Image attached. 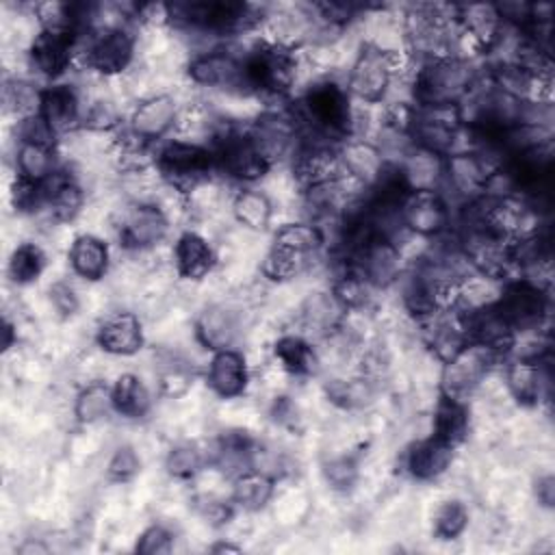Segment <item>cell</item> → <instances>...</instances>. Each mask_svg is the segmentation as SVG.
<instances>
[{
    "instance_id": "cell-51",
    "label": "cell",
    "mask_w": 555,
    "mask_h": 555,
    "mask_svg": "<svg viewBox=\"0 0 555 555\" xmlns=\"http://www.w3.org/2000/svg\"><path fill=\"white\" fill-rule=\"evenodd\" d=\"M210 551H212V553H241V546L230 544V542H219V544H215Z\"/></svg>"
},
{
    "instance_id": "cell-47",
    "label": "cell",
    "mask_w": 555,
    "mask_h": 555,
    "mask_svg": "<svg viewBox=\"0 0 555 555\" xmlns=\"http://www.w3.org/2000/svg\"><path fill=\"white\" fill-rule=\"evenodd\" d=\"M50 301L61 317H72L80 308V299L67 282H56L50 286Z\"/></svg>"
},
{
    "instance_id": "cell-28",
    "label": "cell",
    "mask_w": 555,
    "mask_h": 555,
    "mask_svg": "<svg viewBox=\"0 0 555 555\" xmlns=\"http://www.w3.org/2000/svg\"><path fill=\"white\" fill-rule=\"evenodd\" d=\"M108 245L95 234H80L69 247V267L72 271L89 282H95L108 271Z\"/></svg>"
},
{
    "instance_id": "cell-20",
    "label": "cell",
    "mask_w": 555,
    "mask_h": 555,
    "mask_svg": "<svg viewBox=\"0 0 555 555\" xmlns=\"http://www.w3.org/2000/svg\"><path fill=\"white\" fill-rule=\"evenodd\" d=\"M395 165L408 191H440L444 182V156L418 145H410Z\"/></svg>"
},
{
    "instance_id": "cell-41",
    "label": "cell",
    "mask_w": 555,
    "mask_h": 555,
    "mask_svg": "<svg viewBox=\"0 0 555 555\" xmlns=\"http://www.w3.org/2000/svg\"><path fill=\"white\" fill-rule=\"evenodd\" d=\"M468 527V509L462 501H444L434 514V533L440 540H455Z\"/></svg>"
},
{
    "instance_id": "cell-15",
    "label": "cell",
    "mask_w": 555,
    "mask_h": 555,
    "mask_svg": "<svg viewBox=\"0 0 555 555\" xmlns=\"http://www.w3.org/2000/svg\"><path fill=\"white\" fill-rule=\"evenodd\" d=\"M338 160L343 173L364 191H371L386 173L390 160L377 145L366 137H349L338 145Z\"/></svg>"
},
{
    "instance_id": "cell-27",
    "label": "cell",
    "mask_w": 555,
    "mask_h": 555,
    "mask_svg": "<svg viewBox=\"0 0 555 555\" xmlns=\"http://www.w3.org/2000/svg\"><path fill=\"white\" fill-rule=\"evenodd\" d=\"M453 460V447L427 436L414 442L405 453V468L418 481H431L440 477Z\"/></svg>"
},
{
    "instance_id": "cell-48",
    "label": "cell",
    "mask_w": 555,
    "mask_h": 555,
    "mask_svg": "<svg viewBox=\"0 0 555 555\" xmlns=\"http://www.w3.org/2000/svg\"><path fill=\"white\" fill-rule=\"evenodd\" d=\"M535 496H538L540 505L553 507V503H555V479H553V475H542V477H538Z\"/></svg>"
},
{
    "instance_id": "cell-35",
    "label": "cell",
    "mask_w": 555,
    "mask_h": 555,
    "mask_svg": "<svg viewBox=\"0 0 555 555\" xmlns=\"http://www.w3.org/2000/svg\"><path fill=\"white\" fill-rule=\"evenodd\" d=\"M17 176L30 182H46L56 171V152L52 145L20 141L15 154Z\"/></svg>"
},
{
    "instance_id": "cell-23",
    "label": "cell",
    "mask_w": 555,
    "mask_h": 555,
    "mask_svg": "<svg viewBox=\"0 0 555 555\" xmlns=\"http://www.w3.org/2000/svg\"><path fill=\"white\" fill-rule=\"evenodd\" d=\"M238 334H241L238 314L223 304L206 306L195 319V336L210 351L230 349L236 343Z\"/></svg>"
},
{
    "instance_id": "cell-50",
    "label": "cell",
    "mask_w": 555,
    "mask_h": 555,
    "mask_svg": "<svg viewBox=\"0 0 555 555\" xmlns=\"http://www.w3.org/2000/svg\"><path fill=\"white\" fill-rule=\"evenodd\" d=\"M13 345V325L9 321H4L2 325V349H9Z\"/></svg>"
},
{
    "instance_id": "cell-33",
    "label": "cell",
    "mask_w": 555,
    "mask_h": 555,
    "mask_svg": "<svg viewBox=\"0 0 555 555\" xmlns=\"http://www.w3.org/2000/svg\"><path fill=\"white\" fill-rule=\"evenodd\" d=\"M273 356L280 366L293 375H312L319 369L314 347L299 334H284L273 345Z\"/></svg>"
},
{
    "instance_id": "cell-3",
    "label": "cell",
    "mask_w": 555,
    "mask_h": 555,
    "mask_svg": "<svg viewBox=\"0 0 555 555\" xmlns=\"http://www.w3.org/2000/svg\"><path fill=\"white\" fill-rule=\"evenodd\" d=\"M325 232L314 221H291L275 230L269 251L262 258V273L273 282H288L304 275L321 256Z\"/></svg>"
},
{
    "instance_id": "cell-9",
    "label": "cell",
    "mask_w": 555,
    "mask_h": 555,
    "mask_svg": "<svg viewBox=\"0 0 555 555\" xmlns=\"http://www.w3.org/2000/svg\"><path fill=\"white\" fill-rule=\"evenodd\" d=\"M466 130L460 104L416 106L410 139L412 145L447 156L460 150V137Z\"/></svg>"
},
{
    "instance_id": "cell-19",
    "label": "cell",
    "mask_w": 555,
    "mask_h": 555,
    "mask_svg": "<svg viewBox=\"0 0 555 555\" xmlns=\"http://www.w3.org/2000/svg\"><path fill=\"white\" fill-rule=\"evenodd\" d=\"M78 39H80L78 35H69V33L39 30L28 52L35 72L52 80L61 78L74 61V54L78 50Z\"/></svg>"
},
{
    "instance_id": "cell-6",
    "label": "cell",
    "mask_w": 555,
    "mask_h": 555,
    "mask_svg": "<svg viewBox=\"0 0 555 555\" xmlns=\"http://www.w3.org/2000/svg\"><path fill=\"white\" fill-rule=\"evenodd\" d=\"M397 52L379 43H364L356 54L349 76L347 93L362 104H379L390 91L392 78L397 74Z\"/></svg>"
},
{
    "instance_id": "cell-45",
    "label": "cell",
    "mask_w": 555,
    "mask_h": 555,
    "mask_svg": "<svg viewBox=\"0 0 555 555\" xmlns=\"http://www.w3.org/2000/svg\"><path fill=\"white\" fill-rule=\"evenodd\" d=\"M17 134H20V141L41 143V145H52V147H54V139H56V132L48 126V121L39 113L30 115L26 119H20Z\"/></svg>"
},
{
    "instance_id": "cell-16",
    "label": "cell",
    "mask_w": 555,
    "mask_h": 555,
    "mask_svg": "<svg viewBox=\"0 0 555 555\" xmlns=\"http://www.w3.org/2000/svg\"><path fill=\"white\" fill-rule=\"evenodd\" d=\"M169 232V219L165 210L154 202L132 204L119 223V238L126 249L145 251L156 247Z\"/></svg>"
},
{
    "instance_id": "cell-32",
    "label": "cell",
    "mask_w": 555,
    "mask_h": 555,
    "mask_svg": "<svg viewBox=\"0 0 555 555\" xmlns=\"http://www.w3.org/2000/svg\"><path fill=\"white\" fill-rule=\"evenodd\" d=\"M301 323L314 332V334H334L336 330H340V321H343V306L334 299L332 293H310L299 310Z\"/></svg>"
},
{
    "instance_id": "cell-40",
    "label": "cell",
    "mask_w": 555,
    "mask_h": 555,
    "mask_svg": "<svg viewBox=\"0 0 555 555\" xmlns=\"http://www.w3.org/2000/svg\"><path fill=\"white\" fill-rule=\"evenodd\" d=\"M204 466V455L197 444L193 442H180L169 449L165 457V468L176 479H191L195 477Z\"/></svg>"
},
{
    "instance_id": "cell-2",
    "label": "cell",
    "mask_w": 555,
    "mask_h": 555,
    "mask_svg": "<svg viewBox=\"0 0 555 555\" xmlns=\"http://www.w3.org/2000/svg\"><path fill=\"white\" fill-rule=\"evenodd\" d=\"M481 74L475 61L447 54L429 61H418L412 78V102L416 106L462 104L477 87Z\"/></svg>"
},
{
    "instance_id": "cell-18",
    "label": "cell",
    "mask_w": 555,
    "mask_h": 555,
    "mask_svg": "<svg viewBox=\"0 0 555 555\" xmlns=\"http://www.w3.org/2000/svg\"><path fill=\"white\" fill-rule=\"evenodd\" d=\"M546 358L514 356L505 366V386L509 395L525 408L538 405L546 395L551 384Z\"/></svg>"
},
{
    "instance_id": "cell-31",
    "label": "cell",
    "mask_w": 555,
    "mask_h": 555,
    "mask_svg": "<svg viewBox=\"0 0 555 555\" xmlns=\"http://www.w3.org/2000/svg\"><path fill=\"white\" fill-rule=\"evenodd\" d=\"M232 215L247 230H267L273 219L271 197L254 186H243L232 197Z\"/></svg>"
},
{
    "instance_id": "cell-49",
    "label": "cell",
    "mask_w": 555,
    "mask_h": 555,
    "mask_svg": "<svg viewBox=\"0 0 555 555\" xmlns=\"http://www.w3.org/2000/svg\"><path fill=\"white\" fill-rule=\"evenodd\" d=\"M50 548L43 544V542H39V540H33V538H28L20 548H17V553L20 555H46Z\"/></svg>"
},
{
    "instance_id": "cell-29",
    "label": "cell",
    "mask_w": 555,
    "mask_h": 555,
    "mask_svg": "<svg viewBox=\"0 0 555 555\" xmlns=\"http://www.w3.org/2000/svg\"><path fill=\"white\" fill-rule=\"evenodd\" d=\"M466 434H468V410L464 401L440 395L434 410L431 436L455 449L466 438Z\"/></svg>"
},
{
    "instance_id": "cell-36",
    "label": "cell",
    "mask_w": 555,
    "mask_h": 555,
    "mask_svg": "<svg viewBox=\"0 0 555 555\" xmlns=\"http://www.w3.org/2000/svg\"><path fill=\"white\" fill-rule=\"evenodd\" d=\"M327 399L343 410H362L373 397V384L366 377H338L325 386Z\"/></svg>"
},
{
    "instance_id": "cell-39",
    "label": "cell",
    "mask_w": 555,
    "mask_h": 555,
    "mask_svg": "<svg viewBox=\"0 0 555 555\" xmlns=\"http://www.w3.org/2000/svg\"><path fill=\"white\" fill-rule=\"evenodd\" d=\"M46 269V254L35 243H22L9 258V275L17 284L35 282Z\"/></svg>"
},
{
    "instance_id": "cell-30",
    "label": "cell",
    "mask_w": 555,
    "mask_h": 555,
    "mask_svg": "<svg viewBox=\"0 0 555 555\" xmlns=\"http://www.w3.org/2000/svg\"><path fill=\"white\" fill-rule=\"evenodd\" d=\"M273 490H275V479L271 475L247 468V470L234 475L230 501L236 507H243L247 512H258L271 501Z\"/></svg>"
},
{
    "instance_id": "cell-1",
    "label": "cell",
    "mask_w": 555,
    "mask_h": 555,
    "mask_svg": "<svg viewBox=\"0 0 555 555\" xmlns=\"http://www.w3.org/2000/svg\"><path fill=\"white\" fill-rule=\"evenodd\" d=\"M293 115L301 128V139L340 145L353 134V106L347 87L321 78L306 87Z\"/></svg>"
},
{
    "instance_id": "cell-8",
    "label": "cell",
    "mask_w": 555,
    "mask_h": 555,
    "mask_svg": "<svg viewBox=\"0 0 555 555\" xmlns=\"http://www.w3.org/2000/svg\"><path fill=\"white\" fill-rule=\"evenodd\" d=\"M501 317L516 330V334L538 332L548 319L551 297L548 288L533 284L525 278H512L503 282L501 295L494 301Z\"/></svg>"
},
{
    "instance_id": "cell-26",
    "label": "cell",
    "mask_w": 555,
    "mask_h": 555,
    "mask_svg": "<svg viewBox=\"0 0 555 555\" xmlns=\"http://www.w3.org/2000/svg\"><path fill=\"white\" fill-rule=\"evenodd\" d=\"M215 260H217L215 249L202 234L186 230L176 238L173 262L180 278L202 280L212 271Z\"/></svg>"
},
{
    "instance_id": "cell-38",
    "label": "cell",
    "mask_w": 555,
    "mask_h": 555,
    "mask_svg": "<svg viewBox=\"0 0 555 555\" xmlns=\"http://www.w3.org/2000/svg\"><path fill=\"white\" fill-rule=\"evenodd\" d=\"M2 102L7 113L17 115L20 119H26L30 115L39 113L41 106V89H37L28 80H7L2 87Z\"/></svg>"
},
{
    "instance_id": "cell-24",
    "label": "cell",
    "mask_w": 555,
    "mask_h": 555,
    "mask_svg": "<svg viewBox=\"0 0 555 555\" xmlns=\"http://www.w3.org/2000/svg\"><path fill=\"white\" fill-rule=\"evenodd\" d=\"M95 340L111 356H132L143 347L141 321L134 312H113L100 323Z\"/></svg>"
},
{
    "instance_id": "cell-14",
    "label": "cell",
    "mask_w": 555,
    "mask_h": 555,
    "mask_svg": "<svg viewBox=\"0 0 555 555\" xmlns=\"http://www.w3.org/2000/svg\"><path fill=\"white\" fill-rule=\"evenodd\" d=\"M186 74L191 82L206 89L247 93L245 78H243V59L241 54H234L225 48H210V50L197 52L195 56H191L186 65Z\"/></svg>"
},
{
    "instance_id": "cell-44",
    "label": "cell",
    "mask_w": 555,
    "mask_h": 555,
    "mask_svg": "<svg viewBox=\"0 0 555 555\" xmlns=\"http://www.w3.org/2000/svg\"><path fill=\"white\" fill-rule=\"evenodd\" d=\"M141 468V457L137 455V451L132 447H119L106 466V473L113 481H128L132 479Z\"/></svg>"
},
{
    "instance_id": "cell-21",
    "label": "cell",
    "mask_w": 555,
    "mask_h": 555,
    "mask_svg": "<svg viewBox=\"0 0 555 555\" xmlns=\"http://www.w3.org/2000/svg\"><path fill=\"white\" fill-rule=\"evenodd\" d=\"M82 104L78 91L67 82H52L41 89V106L39 115L48 121V126L59 134L74 130L82 121Z\"/></svg>"
},
{
    "instance_id": "cell-4",
    "label": "cell",
    "mask_w": 555,
    "mask_h": 555,
    "mask_svg": "<svg viewBox=\"0 0 555 555\" xmlns=\"http://www.w3.org/2000/svg\"><path fill=\"white\" fill-rule=\"evenodd\" d=\"M156 171L176 191L189 193L208 182L217 169L212 150L206 143L191 139H171L163 143L154 156Z\"/></svg>"
},
{
    "instance_id": "cell-25",
    "label": "cell",
    "mask_w": 555,
    "mask_h": 555,
    "mask_svg": "<svg viewBox=\"0 0 555 555\" xmlns=\"http://www.w3.org/2000/svg\"><path fill=\"white\" fill-rule=\"evenodd\" d=\"M43 189V206L48 208L54 221H72L85 206V191L82 186L65 171H54L46 182Z\"/></svg>"
},
{
    "instance_id": "cell-10",
    "label": "cell",
    "mask_w": 555,
    "mask_h": 555,
    "mask_svg": "<svg viewBox=\"0 0 555 555\" xmlns=\"http://www.w3.org/2000/svg\"><path fill=\"white\" fill-rule=\"evenodd\" d=\"M503 356L490 349L483 343L468 340L457 353H453L447 362H442L440 390L453 399H466L473 390L481 386V382L490 375L494 364Z\"/></svg>"
},
{
    "instance_id": "cell-17",
    "label": "cell",
    "mask_w": 555,
    "mask_h": 555,
    "mask_svg": "<svg viewBox=\"0 0 555 555\" xmlns=\"http://www.w3.org/2000/svg\"><path fill=\"white\" fill-rule=\"evenodd\" d=\"M180 117V108L173 95L169 93H154L137 102L128 117V132L139 139L141 143L160 141Z\"/></svg>"
},
{
    "instance_id": "cell-46",
    "label": "cell",
    "mask_w": 555,
    "mask_h": 555,
    "mask_svg": "<svg viewBox=\"0 0 555 555\" xmlns=\"http://www.w3.org/2000/svg\"><path fill=\"white\" fill-rule=\"evenodd\" d=\"M160 388L167 395H182L189 388V369L184 362L178 360H167L165 366L160 369Z\"/></svg>"
},
{
    "instance_id": "cell-43",
    "label": "cell",
    "mask_w": 555,
    "mask_h": 555,
    "mask_svg": "<svg viewBox=\"0 0 555 555\" xmlns=\"http://www.w3.org/2000/svg\"><path fill=\"white\" fill-rule=\"evenodd\" d=\"M173 533L163 525H150L137 540V553L141 555H163L171 553Z\"/></svg>"
},
{
    "instance_id": "cell-37",
    "label": "cell",
    "mask_w": 555,
    "mask_h": 555,
    "mask_svg": "<svg viewBox=\"0 0 555 555\" xmlns=\"http://www.w3.org/2000/svg\"><path fill=\"white\" fill-rule=\"evenodd\" d=\"M113 410L115 408L111 386H106L104 382H91L76 395L74 412L80 423H98Z\"/></svg>"
},
{
    "instance_id": "cell-22",
    "label": "cell",
    "mask_w": 555,
    "mask_h": 555,
    "mask_svg": "<svg viewBox=\"0 0 555 555\" xmlns=\"http://www.w3.org/2000/svg\"><path fill=\"white\" fill-rule=\"evenodd\" d=\"M206 379H208L210 390L217 397H221V399L241 397L249 382V371H247V362H245L243 353L236 351L234 347L212 351Z\"/></svg>"
},
{
    "instance_id": "cell-13",
    "label": "cell",
    "mask_w": 555,
    "mask_h": 555,
    "mask_svg": "<svg viewBox=\"0 0 555 555\" xmlns=\"http://www.w3.org/2000/svg\"><path fill=\"white\" fill-rule=\"evenodd\" d=\"M134 48V35L126 26L100 28L87 35L85 61L102 76H117L132 65Z\"/></svg>"
},
{
    "instance_id": "cell-42",
    "label": "cell",
    "mask_w": 555,
    "mask_h": 555,
    "mask_svg": "<svg viewBox=\"0 0 555 555\" xmlns=\"http://www.w3.org/2000/svg\"><path fill=\"white\" fill-rule=\"evenodd\" d=\"M325 481L334 490H349L358 479V462L351 455H338L323 464Z\"/></svg>"
},
{
    "instance_id": "cell-5",
    "label": "cell",
    "mask_w": 555,
    "mask_h": 555,
    "mask_svg": "<svg viewBox=\"0 0 555 555\" xmlns=\"http://www.w3.org/2000/svg\"><path fill=\"white\" fill-rule=\"evenodd\" d=\"M247 93L284 95L297 76L295 50L262 41L241 54Z\"/></svg>"
},
{
    "instance_id": "cell-7",
    "label": "cell",
    "mask_w": 555,
    "mask_h": 555,
    "mask_svg": "<svg viewBox=\"0 0 555 555\" xmlns=\"http://www.w3.org/2000/svg\"><path fill=\"white\" fill-rule=\"evenodd\" d=\"M210 150L215 154L217 169L236 182L251 184L271 171V165L258 152L247 130H238L228 121L217 130Z\"/></svg>"
},
{
    "instance_id": "cell-34",
    "label": "cell",
    "mask_w": 555,
    "mask_h": 555,
    "mask_svg": "<svg viewBox=\"0 0 555 555\" xmlns=\"http://www.w3.org/2000/svg\"><path fill=\"white\" fill-rule=\"evenodd\" d=\"M111 395H113L115 412L126 416V418H141V416H145L150 405H152V397H150L147 386L134 373L119 375L115 379V384L111 386Z\"/></svg>"
},
{
    "instance_id": "cell-11",
    "label": "cell",
    "mask_w": 555,
    "mask_h": 555,
    "mask_svg": "<svg viewBox=\"0 0 555 555\" xmlns=\"http://www.w3.org/2000/svg\"><path fill=\"white\" fill-rule=\"evenodd\" d=\"M258 152L273 167L284 158H293L301 143V128L293 111H264L247 128Z\"/></svg>"
},
{
    "instance_id": "cell-12",
    "label": "cell",
    "mask_w": 555,
    "mask_h": 555,
    "mask_svg": "<svg viewBox=\"0 0 555 555\" xmlns=\"http://www.w3.org/2000/svg\"><path fill=\"white\" fill-rule=\"evenodd\" d=\"M399 219L405 232L421 238H440L451 228V206L442 191H410Z\"/></svg>"
}]
</instances>
